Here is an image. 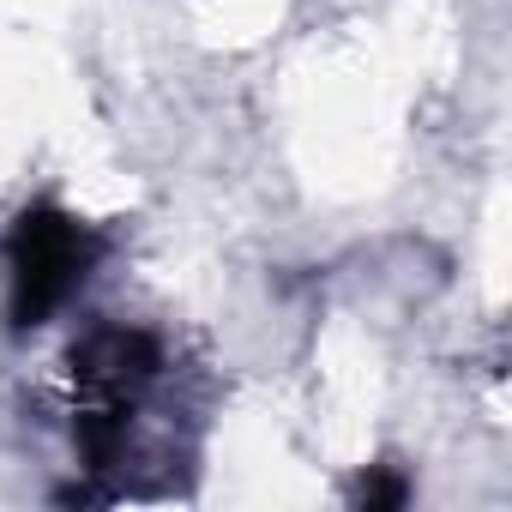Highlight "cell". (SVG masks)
I'll return each instance as SVG.
<instances>
[{
	"label": "cell",
	"instance_id": "6da1fadb",
	"mask_svg": "<svg viewBox=\"0 0 512 512\" xmlns=\"http://www.w3.org/2000/svg\"><path fill=\"white\" fill-rule=\"evenodd\" d=\"M85 266H91V235L73 217H55V211L25 217L13 235V314H19V326L49 320L85 284Z\"/></svg>",
	"mask_w": 512,
	"mask_h": 512
}]
</instances>
